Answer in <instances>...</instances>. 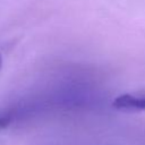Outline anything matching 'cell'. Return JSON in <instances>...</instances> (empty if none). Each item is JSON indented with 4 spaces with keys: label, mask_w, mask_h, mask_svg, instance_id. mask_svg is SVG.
I'll return each instance as SVG.
<instances>
[{
    "label": "cell",
    "mask_w": 145,
    "mask_h": 145,
    "mask_svg": "<svg viewBox=\"0 0 145 145\" xmlns=\"http://www.w3.org/2000/svg\"><path fill=\"white\" fill-rule=\"evenodd\" d=\"M9 123H10V118L9 117L0 116V129L1 128H6Z\"/></svg>",
    "instance_id": "cell-2"
},
{
    "label": "cell",
    "mask_w": 145,
    "mask_h": 145,
    "mask_svg": "<svg viewBox=\"0 0 145 145\" xmlns=\"http://www.w3.org/2000/svg\"><path fill=\"white\" fill-rule=\"evenodd\" d=\"M1 66H2V57L0 54V69H1Z\"/></svg>",
    "instance_id": "cell-3"
},
{
    "label": "cell",
    "mask_w": 145,
    "mask_h": 145,
    "mask_svg": "<svg viewBox=\"0 0 145 145\" xmlns=\"http://www.w3.org/2000/svg\"><path fill=\"white\" fill-rule=\"evenodd\" d=\"M112 106L121 111H143L145 110V95L121 94L112 101Z\"/></svg>",
    "instance_id": "cell-1"
}]
</instances>
